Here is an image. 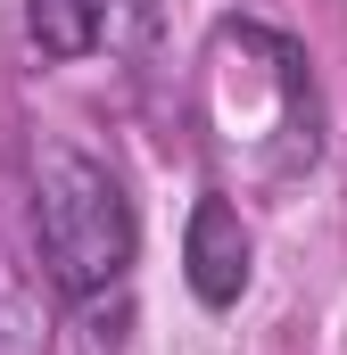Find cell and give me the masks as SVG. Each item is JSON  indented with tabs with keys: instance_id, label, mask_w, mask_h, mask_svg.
Returning <instances> with one entry per match:
<instances>
[{
	"instance_id": "4",
	"label": "cell",
	"mask_w": 347,
	"mask_h": 355,
	"mask_svg": "<svg viewBox=\"0 0 347 355\" xmlns=\"http://www.w3.org/2000/svg\"><path fill=\"white\" fill-rule=\"evenodd\" d=\"M0 355H50V314L8 265H0Z\"/></svg>"
},
{
	"instance_id": "3",
	"label": "cell",
	"mask_w": 347,
	"mask_h": 355,
	"mask_svg": "<svg viewBox=\"0 0 347 355\" xmlns=\"http://www.w3.org/2000/svg\"><path fill=\"white\" fill-rule=\"evenodd\" d=\"M248 265H257V240H248L240 207H232L223 190H207V198L190 207V223H182V281H190V297H198L207 314L240 306Z\"/></svg>"
},
{
	"instance_id": "1",
	"label": "cell",
	"mask_w": 347,
	"mask_h": 355,
	"mask_svg": "<svg viewBox=\"0 0 347 355\" xmlns=\"http://www.w3.org/2000/svg\"><path fill=\"white\" fill-rule=\"evenodd\" d=\"M33 248L58 297H108L141 257V215L133 190L83 149H42L33 166Z\"/></svg>"
},
{
	"instance_id": "2",
	"label": "cell",
	"mask_w": 347,
	"mask_h": 355,
	"mask_svg": "<svg viewBox=\"0 0 347 355\" xmlns=\"http://www.w3.org/2000/svg\"><path fill=\"white\" fill-rule=\"evenodd\" d=\"M25 33L50 67L75 58H116V50H149L158 42V0H25Z\"/></svg>"
}]
</instances>
